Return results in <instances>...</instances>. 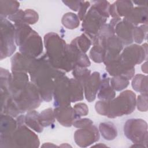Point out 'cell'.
Wrapping results in <instances>:
<instances>
[{
    "label": "cell",
    "instance_id": "6da1fadb",
    "mask_svg": "<svg viewBox=\"0 0 148 148\" xmlns=\"http://www.w3.org/2000/svg\"><path fill=\"white\" fill-rule=\"evenodd\" d=\"M46 55L51 64L61 71L69 72L76 65L79 51L65 42L57 34L50 32L45 36Z\"/></svg>",
    "mask_w": 148,
    "mask_h": 148
},
{
    "label": "cell",
    "instance_id": "7a4b0ae2",
    "mask_svg": "<svg viewBox=\"0 0 148 148\" xmlns=\"http://www.w3.org/2000/svg\"><path fill=\"white\" fill-rule=\"evenodd\" d=\"M29 73L31 81L38 88L42 99L46 102L51 101L55 80L64 73L51 64L47 55L36 59Z\"/></svg>",
    "mask_w": 148,
    "mask_h": 148
},
{
    "label": "cell",
    "instance_id": "3957f363",
    "mask_svg": "<svg viewBox=\"0 0 148 148\" xmlns=\"http://www.w3.org/2000/svg\"><path fill=\"white\" fill-rule=\"evenodd\" d=\"M136 95L131 90L122 92L116 98L108 101L106 116L115 118L129 114L135 109Z\"/></svg>",
    "mask_w": 148,
    "mask_h": 148
},
{
    "label": "cell",
    "instance_id": "277c9868",
    "mask_svg": "<svg viewBox=\"0 0 148 148\" xmlns=\"http://www.w3.org/2000/svg\"><path fill=\"white\" fill-rule=\"evenodd\" d=\"M11 99L19 113L30 111L40 104L42 98L38 88L32 83H29L26 87Z\"/></svg>",
    "mask_w": 148,
    "mask_h": 148
},
{
    "label": "cell",
    "instance_id": "5b68a950",
    "mask_svg": "<svg viewBox=\"0 0 148 148\" xmlns=\"http://www.w3.org/2000/svg\"><path fill=\"white\" fill-rule=\"evenodd\" d=\"M108 17V15L93 4L85 16L82 23L83 29L87 36L93 39L101 27L105 24Z\"/></svg>",
    "mask_w": 148,
    "mask_h": 148
},
{
    "label": "cell",
    "instance_id": "8992f818",
    "mask_svg": "<svg viewBox=\"0 0 148 148\" xmlns=\"http://www.w3.org/2000/svg\"><path fill=\"white\" fill-rule=\"evenodd\" d=\"M124 135L134 143L146 146L147 143V125L144 120L140 119L128 120L124 124Z\"/></svg>",
    "mask_w": 148,
    "mask_h": 148
},
{
    "label": "cell",
    "instance_id": "52a82bcc",
    "mask_svg": "<svg viewBox=\"0 0 148 148\" xmlns=\"http://www.w3.org/2000/svg\"><path fill=\"white\" fill-rule=\"evenodd\" d=\"M1 143L13 144V146L38 147L39 145L38 137L24 125L18 126V128L9 138L1 140Z\"/></svg>",
    "mask_w": 148,
    "mask_h": 148
},
{
    "label": "cell",
    "instance_id": "ba28073f",
    "mask_svg": "<svg viewBox=\"0 0 148 148\" xmlns=\"http://www.w3.org/2000/svg\"><path fill=\"white\" fill-rule=\"evenodd\" d=\"M1 58L11 56L16 50L15 27L5 18L1 17Z\"/></svg>",
    "mask_w": 148,
    "mask_h": 148
},
{
    "label": "cell",
    "instance_id": "9c48e42d",
    "mask_svg": "<svg viewBox=\"0 0 148 148\" xmlns=\"http://www.w3.org/2000/svg\"><path fill=\"white\" fill-rule=\"evenodd\" d=\"M53 95L55 108L70 105V80L64 74L60 76L55 80Z\"/></svg>",
    "mask_w": 148,
    "mask_h": 148
},
{
    "label": "cell",
    "instance_id": "30bf717a",
    "mask_svg": "<svg viewBox=\"0 0 148 148\" xmlns=\"http://www.w3.org/2000/svg\"><path fill=\"white\" fill-rule=\"evenodd\" d=\"M147 43L142 46L132 45L125 47L120 55V61L127 66L133 68L135 65L141 63L147 58Z\"/></svg>",
    "mask_w": 148,
    "mask_h": 148
},
{
    "label": "cell",
    "instance_id": "8fae6325",
    "mask_svg": "<svg viewBox=\"0 0 148 148\" xmlns=\"http://www.w3.org/2000/svg\"><path fill=\"white\" fill-rule=\"evenodd\" d=\"M21 54L31 58H35L43 51L42 40L40 36L34 30L25 39L20 46Z\"/></svg>",
    "mask_w": 148,
    "mask_h": 148
},
{
    "label": "cell",
    "instance_id": "7c38bea8",
    "mask_svg": "<svg viewBox=\"0 0 148 148\" xmlns=\"http://www.w3.org/2000/svg\"><path fill=\"white\" fill-rule=\"evenodd\" d=\"M75 140L80 147H87L98 140L99 133L95 126L91 125L77 130L75 133Z\"/></svg>",
    "mask_w": 148,
    "mask_h": 148
},
{
    "label": "cell",
    "instance_id": "4fadbf2b",
    "mask_svg": "<svg viewBox=\"0 0 148 148\" xmlns=\"http://www.w3.org/2000/svg\"><path fill=\"white\" fill-rule=\"evenodd\" d=\"M104 48L105 56L103 62L106 66L119 57L123 49V43L117 36L114 35L106 41Z\"/></svg>",
    "mask_w": 148,
    "mask_h": 148
},
{
    "label": "cell",
    "instance_id": "5bb4252c",
    "mask_svg": "<svg viewBox=\"0 0 148 148\" xmlns=\"http://www.w3.org/2000/svg\"><path fill=\"white\" fill-rule=\"evenodd\" d=\"M36 58H31L21 53H16L11 59L12 72H29Z\"/></svg>",
    "mask_w": 148,
    "mask_h": 148
},
{
    "label": "cell",
    "instance_id": "9a60e30c",
    "mask_svg": "<svg viewBox=\"0 0 148 148\" xmlns=\"http://www.w3.org/2000/svg\"><path fill=\"white\" fill-rule=\"evenodd\" d=\"M54 114L57 121L65 127H71L75 120L78 118L73 108L70 105L55 108Z\"/></svg>",
    "mask_w": 148,
    "mask_h": 148
},
{
    "label": "cell",
    "instance_id": "2e32d148",
    "mask_svg": "<svg viewBox=\"0 0 148 148\" xmlns=\"http://www.w3.org/2000/svg\"><path fill=\"white\" fill-rule=\"evenodd\" d=\"M100 84V75L98 72H93L84 83L83 87L84 88L85 97L89 102L95 99Z\"/></svg>",
    "mask_w": 148,
    "mask_h": 148
},
{
    "label": "cell",
    "instance_id": "e0dca14e",
    "mask_svg": "<svg viewBox=\"0 0 148 148\" xmlns=\"http://www.w3.org/2000/svg\"><path fill=\"white\" fill-rule=\"evenodd\" d=\"M124 21L135 27L140 23L147 24V7L139 6L133 8L131 11L124 17Z\"/></svg>",
    "mask_w": 148,
    "mask_h": 148
},
{
    "label": "cell",
    "instance_id": "ac0fdd59",
    "mask_svg": "<svg viewBox=\"0 0 148 148\" xmlns=\"http://www.w3.org/2000/svg\"><path fill=\"white\" fill-rule=\"evenodd\" d=\"M135 27L123 20L119 22L114 27V32L123 44L128 45L133 42L132 31Z\"/></svg>",
    "mask_w": 148,
    "mask_h": 148
},
{
    "label": "cell",
    "instance_id": "d6986e66",
    "mask_svg": "<svg viewBox=\"0 0 148 148\" xmlns=\"http://www.w3.org/2000/svg\"><path fill=\"white\" fill-rule=\"evenodd\" d=\"M133 9V4L129 1H117L110 6L109 14L113 17L127 16Z\"/></svg>",
    "mask_w": 148,
    "mask_h": 148
},
{
    "label": "cell",
    "instance_id": "ffe728a7",
    "mask_svg": "<svg viewBox=\"0 0 148 148\" xmlns=\"http://www.w3.org/2000/svg\"><path fill=\"white\" fill-rule=\"evenodd\" d=\"M17 123L10 115L1 114V139L10 137L16 129Z\"/></svg>",
    "mask_w": 148,
    "mask_h": 148
},
{
    "label": "cell",
    "instance_id": "44dd1931",
    "mask_svg": "<svg viewBox=\"0 0 148 148\" xmlns=\"http://www.w3.org/2000/svg\"><path fill=\"white\" fill-rule=\"evenodd\" d=\"M100 90L98 94V98L103 101H110L114 98L115 92L113 88L109 85V78L105 77L100 84Z\"/></svg>",
    "mask_w": 148,
    "mask_h": 148
},
{
    "label": "cell",
    "instance_id": "7402d4cb",
    "mask_svg": "<svg viewBox=\"0 0 148 148\" xmlns=\"http://www.w3.org/2000/svg\"><path fill=\"white\" fill-rule=\"evenodd\" d=\"M25 124L38 132L43 131V126L39 120V114L35 110H30L25 116Z\"/></svg>",
    "mask_w": 148,
    "mask_h": 148
},
{
    "label": "cell",
    "instance_id": "603a6c76",
    "mask_svg": "<svg viewBox=\"0 0 148 148\" xmlns=\"http://www.w3.org/2000/svg\"><path fill=\"white\" fill-rule=\"evenodd\" d=\"M70 88H71V102H75L82 101L83 99V84L75 79H71Z\"/></svg>",
    "mask_w": 148,
    "mask_h": 148
},
{
    "label": "cell",
    "instance_id": "cb8c5ba5",
    "mask_svg": "<svg viewBox=\"0 0 148 148\" xmlns=\"http://www.w3.org/2000/svg\"><path fill=\"white\" fill-rule=\"evenodd\" d=\"M1 17L5 18L9 16L18 10L20 3L17 1H1Z\"/></svg>",
    "mask_w": 148,
    "mask_h": 148
},
{
    "label": "cell",
    "instance_id": "d4e9b609",
    "mask_svg": "<svg viewBox=\"0 0 148 148\" xmlns=\"http://www.w3.org/2000/svg\"><path fill=\"white\" fill-rule=\"evenodd\" d=\"M132 86L136 91L147 94V76L142 74L135 75L132 81Z\"/></svg>",
    "mask_w": 148,
    "mask_h": 148
},
{
    "label": "cell",
    "instance_id": "484cf974",
    "mask_svg": "<svg viewBox=\"0 0 148 148\" xmlns=\"http://www.w3.org/2000/svg\"><path fill=\"white\" fill-rule=\"evenodd\" d=\"M99 131L106 140L114 139L117 134V130L114 124L110 122L102 123L99 124Z\"/></svg>",
    "mask_w": 148,
    "mask_h": 148
},
{
    "label": "cell",
    "instance_id": "4316f807",
    "mask_svg": "<svg viewBox=\"0 0 148 148\" xmlns=\"http://www.w3.org/2000/svg\"><path fill=\"white\" fill-rule=\"evenodd\" d=\"M71 45L79 51L85 53L90 47L91 41L86 35L83 34L73 39Z\"/></svg>",
    "mask_w": 148,
    "mask_h": 148
},
{
    "label": "cell",
    "instance_id": "83f0119b",
    "mask_svg": "<svg viewBox=\"0 0 148 148\" xmlns=\"http://www.w3.org/2000/svg\"><path fill=\"white\" fill-rule=\"evenodd\" d=\"M62 23L68 29H75L79 25V17L75 13L69 12L65 14L62 18Z\"/></svg>",
    "mask_w": 148,
    "mask_h": 148
},
{
    "label": "cell",
    "instance_id": "f1b7e54d",
    "mask_svg": "<svg viewBox=\"0 0 148 148\" xmlns=\"http://www.w3.org/2000/svg\"><path fill=\"white\" fill-rule=\"evenodd\" d=\"M91 71L84 67L76 66L73 69V75L75 79L80 82L83 86L90 76Z\"/></svg>",
    "mask_w": 148,
    "mask_h": 148
},
{
    "label": "cell",
    "instance_id": "f546056e",
    "mask_svg": "<svg viewBox=\"0 0 148 148\" xmlns=\"http://www.w3.org/2000/svg\"><path fill=\"white\" fill-rule=\"evenodd\" d=\"M147 24H144L139 27H135L132 31L133 40L137 43H141L145 39L147 38Z\"/></svg>",
    "mask_w": 148,
    "mask_h": 148
},
{
    "label": "cell",
    "instance_id": "4dcf8cb0",
    "mask_svg": "<svg viewBox=\"0 0 148 148\" xmlns=\"http://www.w3.org/2000/svg\"><path fill=\"white\" fill-rule=\"evenodd\" d=\"M39 120L43 127H47L54 121V114L52 109L49 108L43 110L39 114Z\"/></svg>",
    "mask_w": 148,
    "mask_h": 148
},
{
    "label": "cell",
    "instance_id": "1f68e13d",
    "mask_svg": "<svg viewBox=\"0 0 148 148\" xmlns=\"http://www.w3.org/2000/svg\"><path fill=\"white\" fill-rule=\"evenodd\" d=\"M110 84L114 90L121 91L128 86L129 80L121 76H116L110 80Z\"/></svg>",
    "mask_w": 148,
    "mask_h": 148
},
{
    "label": "cell",
    "instance_id": "d6a6232c",
    "mask_svg": "<svg viewBox=\"0 0 148 148\" xmlns=\"http://www.w3.org/2000/svg\"><path fill=\"white\" fill-rule=\"evenodd\" d=\"M105 56V50L100 47L94 46L90 52V57L95 62L103 61Z\"/></svg>",
    "mask_w": 148,
    "mask_h": 148
},
{
    "label": "cell",
    "instance_id": "836d02e7",
    "mask_svg": "<svg viewBox=\"0 0 148 148\" xmlns=\"http://www.w3.org/2000/svg\"><path fill=\"white\" fill-rule=\"evenodd\" d=\"M38 14L32 9H27L24 11L23 23L34 24L38 20Z\"/></svg>",
    "mask_w": 148,
    "mask_h": 148
},
{
    "label": "cell",
    "instance_id": "e575fe53",
    "mask_svg": "<svg viewBox=\"0 0 148 148\" xmlns=\"http://www.w3.org/2000/svg\"><path fill=\"white\" fill-rule=\"evenodd\" d=\"M137 107L141 112L147 110V94H141L138 95L137 99Z\"/></svg>",
    "mask_w": 148,
    "mask_h": 148
},
{
    "label": "cell",
    "instance_id": "d590c367",
    "mask_svg": "<svg viewBox=\"0 0 148 148\" xmlns=\"http://www.w3.org/2000/svg\"><path fill=\"white\" fill-rule=\"evenodd\" d=\"M73 109L77 117L86 116L88 113V109L87 105L83 103H79L76 104L73 107Z\"/></svg>",
    "mask_w": 148,
    "mask_h": 148
},
{
    "label": "cell",
    "instance_id": "8d00e7d4",
    "mask_svg": "<svg viewBox=\"0 0 148 148\" xmlns=\"http://www.w3.org/2000/svg\"><path fill=\"white\" fill-rule=\"evenodd\" d=\"M92 124L93 123L91 120L88 119H83L75 121L72 125L77 128H85L92 125Z\"/></svg>",
    "mask_w": 148,
    "mask_h": 148
},
{
    "label": "cell",
    "instance_id": "74e56055",
    "mask_svg": "<svg viewBox=\"0 0 148 148\" xmlns=\"http://www.w3.org/2000/svg\"><path fill=\"white\" fill-rule=\"evenodd\" d=\"M90 2L88 1H82V3L78 12V17L80 20H82L86 15V13L87 12V8L90 6Z\"/></svg>",
    "mask_w": 148,
    "mask_h": 148
},
{
    "label": "cell",
    "instance_id": "f35d334b",
    "mask_svg": "<svg viewBox=\"0 0 148 148\" xmlns=\"http://www.w3.org/2000/svg\"><path fill=\"white\" fill-rule=\"evenodd\" d=\"M63 3H64L66 6H68L69 8H71L72 10L74 11H77L79 10V8L80 7L82 1H62Z\"/></svg>",
    "mask_w": 148,
    "mask_h": 148
},
{
    "label": "cell",
    "instance_id": "ab89813d",
    "mask_svg": "<svg viewBox=\"0 0 148 148\" xmlns=\"http://www.w3.org/2000/svg\"><path fill=\"white\" fill-rule=\"evenodd\" d=\"M134 2L135 3H136V5H138L145 7V6H146V5H147V1H134Z\"/></svg>",
    "mask_w": 148,
    "mask_h": 148
},
{
    "label": "cell",
    "instance_id": "60d3db41",
    "mask_svg": "<svg viewBox=\"0 0 148 148\" xmlns=\"http://www.w3.org/2000/svg\"><path fill=\"white\" fill-rule=\"evenodd\" d=\"M142 70L143 72H145L146 73H147V62H146L142 66Z\"/></svg>",
    "mask_w": 148,
    "mask_h": 148
}]
</instances>
